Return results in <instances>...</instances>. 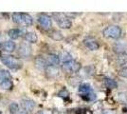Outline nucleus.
<instances>
[{
  "mask_svg": "<svg viewBox=\"0 0 127 114\" xmlns=\"http://www.w3.org/2000/svg\"><path fill=\"white\" fill-rule=\"evenodd\" d=\"M0 60L8 68L13 69V70H20L22 68V66H23V63H22L21 60L16 58L14 56H11V55H8V54L1 55Z\"/></svg>",
  "mask_w": 127,
  "mask_h": 114,
  "instance_id": "nucleus-1",
  "label": "nucleus"
},
{
  "mask_svg": "<svg viewBox=\"0 0 127 114\" xmlns=\"http://www.w3.org/2000/svg\"><path fill=\"white\" fill-rule=\"evenodd\" d=\"M53 17L55 18V21L61 29L67 30L72 26V22L70 18H68L67 14L65 13H53Z\"/></svg>",
  "mask_w": 127,
  "mask_h": 114,
  "instance_id": "nucleus-2",
  "label": "nucleus"
},
{
  "mask_svg": "<svg viewBox=\"0 0 127 114\" xmlns=\"http://www.w3.org/2000/svg\"><path fill=\"white\" fill-rule=\"evenodd\" d=\"M122 34V30L118 26H108L102 31V35L109 39H118Z\"/></svg>",
  "mask_w": 127,
  "mask_h": 114,
  "instance_id": "nucleus-3",
  "label": "nucleus"
},
{
  "mask_svg": "<svg viewBox=\"0 0 127 114\" xmlns=\"http://www.w3.org/2000/svg\"><path fill=\"white\" fill-rule=\"evenodd\" d=\"M62 69L66 72L74 73V72H78L81 70V64L76 62L75 60H71V61L66 62V63H63Z\"/></svg>",
  "mask_w": 127,
  "mask_h": 114,
  "instance_id": "nucleus-4",
  "label": "nucleus"
},
{
  "mask_svg": "<svg viewBox=\"0 0 127 114\" xmlns=\"http://www.w3.org/2000/svg\"><path fill=\"white\" fill-rule=\"evenodd\" d=\"M38 22L39 24L46 30H49L52 26V22L50 17L48 16L47 14H39L38 15Z\"/></svg>",
  "mask_w": 127,
  "mask_h": 114,
  "instance_id": "nucleus-5",
  "label": "nucleus"
},
{
  "mask_svg": "<svg viewBox=\"0 0 127 114\" xmlns=\"http://www.w3.org/2000/svg\"><path fill=\"white\" fill-rule=\"evenodd\" d=\"M32 47L29 44L22 43L18 48V54L22 57H28L32 54Z\"/></svg>",
  "mask_w": 127,
  "mask_h": 114,
  "instance_id": "nucleus-6",
  "label": "nucleus"
},
{
  "mask_svg": "<svg viewBox=\"0 0 127 114\" xmlns=\"http://www.w3.org/2000/svg\"><path fill=\"white\" fill-rule=\"evenodd\" d=\"M84 44L85 45V47L87 48L88 49L90 50H97V49H99V43H98V41L96 40L95 38L93 37H86L84 40Z\"/></svg>",
  "mask_w": 127,
  "mask_h": 114,
  "instance_id": "nucleus-7",
  "label": "nucleus"
},
{
  "mask_svg": "<svg viewBox=\"0 0 127 114\" xmlns=\"http://www.w3.org/2000/svg\"><path fill=\"white\" fill-rule=\"evenodd\" d=\"M21 106L24 110L32 111L35 108L36 104H35V102L33 100H31V99H23L21 101Z\"/></svg>",
  "mask_w": 127,
  "mask_h": 114,
  "instance_id": "nucleus-8",
  "label": "nucleus"
},
{
  "mask_svg": "<svg viewBox=\"0 0 127 114\" xmlns=\"http://www.w3.org/2000/svg\"><path fill=\"white\" fill-rule=\"evenodd\" d=\"M48 66V61L46 58H44L43 56H38L35 59V67L38 70H46L47 67Z\"/></svg>",
  "mask_w": 127,
  "mask_h": 114,
  "instance_id": "nucleus-9",
  "label": "nucleus"
},
{
  "mask_svg": "<svg viewBox=\"0 0 127 114\" xmlns=\"http://www.w3.org/2000/svg\"><path fill=\"white\" fill-rule=\"evenodd\" d=\"M46 73L48 77L50 78H55L59 75V69L56 66H50L48 65L46 69Z\"/></svg>",
  "mask_w": 127,
  "mask_h": 114,
  "instance_id": "nucleus-10",
  "label": "nucleus"
},
{
  "mask_svg": "<svg viewBox=\"0 0 127 114\" xmlns=\"http://www.w3.org/2000/svg\"><path fill=\"white\" fill-rule=\"evenodd\" d=\"M46 59L48 61V64H49L50 66H56L60 63V57L58 55L53 54V53L48 54Z\"/></svg>",
  "mask_w": 127,
  "mask_h": 114,
  "instance_id": "nucleus-11",
  "label": "nucleus"
},
{
  "mask_svg": "<svg viewBox=\"0 0 127 114\" xmlns=\"http://www.w3.org/2000/svg\"><path fill=\"white\" fill-rule=\"evenodd\" d=\"M79 92L82 93L83 95H86V94L92 93V87H91L89 84H86V83L81 84L79 86Z\"/></svg>",
  "mask_w": 127,
  "mask_h": 114,
  "instance_id": "nucleus-12",
  "label": "nucleus"
},
{
  "mask_svg": "<svg viewBox=\"0 0 127 114\" xmlns=\"http://www.w3.org/2000/svg\"><path fill=\"white\" fill-rule=\"evenodd\" d=\"M25 40L28 41V42H30V43H36L38 40V37H37V34L35 33H32V32H29V33H25Z\"/></svg>",
  "mask_w": 127,
  "mask_h": 114,
  "instance_id": "nucleus-13",
  "label": "nucleus"
},
{
  "mask_svg": "<svg viewBox=\"0 0 127 114\" xmlns=\"http://www.w3.org/2000/svg\"><path fill=\"white\" fill-rule=\"evenodd\" d=\"M16 48V45L15 43L13 42V41H6L5 43L3 44V49L6 50V51H8V52H12Z\"/></svg>",
  "mask_w": 127,
  "mask_h": 114,
  "instance_id": "nucleus-14",
  "label": "nucleus"
},
{
  "mask_svg": "<svg viewBox=\"0 0 127 114\" xmlns=\"http://www.w3.org/2000/svg\"><path fill=\"white\" fill-rule=\"evenodd\" d=\"M33 20L29 13H22V25L24 26H32Z\"/></svg>",
  "mask_w": 127,
  "mask_h": 114,
  "instance_id": "nucleus-15",
  "label": "nucleus"
},
{
  "mask_svg": "<svg viewBox=\"0 0 127 114\" xmlns=\"http://www.w3.org/2000/svg\"><path fill=\"white\" fill-rule=\"evenodd\" d=\"M59 57H60V61H62L63 63H66V62H69V61L73 60L71 54L69 52H67V51H62Z\"/></svg>",
  "mask_w": 127,
  "mask_h": 114,
  "instance_id": "nucleus-16",
  "label": "nucleus"
},
{
  "mask_svg": "<svg viewBox=\"0 0 127 114\" xmlns=\"http://www.w3.org/2000/svg\"><path fill=\"white\" fill-rule=\"evenodd\" d=\"M11 73L6 70H0V82L5 81V80H11Z\"/></svg>",
  "mask_w": 127,
  "mask_h": 114,
  "instance_id": "nucleus-17",
  "label": "nucleus"
},
{
  "mask_svg": "<svg viewBox=\"0 0 127 114\" xmlns=\"http://www.w3.org/2000/svg\"><path fill=\"white\" fill-rule=\"evenodd\" d=\"M20 35H21V31L18 30V29H11L9 31V36L13 40L20 37Z\"/></svg>",
  "mask_w": 127,
  "mask_h": 114,
  "instance_id": "nucleus-18",
  "label": "nucleus"
},
{
  "mask_svg": "<svg viewBox=\"0 0 127 114\" xmlns=\"http://www.w3.org/2000/svg\"><path fill=\"white\" fill-rule=\"evenodd\" d=\"M0 87L2 89L9 90L12 87V82H11V80H5V81L0 82Z\"/></svg>",
  "mask_w": 127,
  "mask_h": 114,
  "instance_id": "nucleus-19",
  "label": "nucleus"
},
{
  "mask_svg": "<svg viewBox=\"0 0 127 114\" xmlns=\"http://www.w3.org/2000/svg\"><path fill=\"white\" fill-rule=\"evenodd\" d=\"M104 84H105V86L108 88H116L117 86H118L115 80L109 79V78H106L105 80H104Z\"/></svg>",
  "mask_w": 127,
  "mask_h": 114,
  "instance_id": "nucleus-20",
  "label": "nucleus"
},
{
  "mask_svg": "<svg viewBox=\"0 0 127 114\" xmlns=\"http://www.w3.org/2000/svg\"><path fill=\"white\" fill-rule=\"evenodd\" d=\"M49 36L52 38L53 40H56V41H59V40H62L63 39V35L62 33L58 32V31H53L52 33L49 34Z\"/></svg>",
  "mask_w": 127,
  "mask_h": 114,
  "instance_id": "nucleus-21",
  "label": "nucleus"
},
{
  "mask_svg": "<svg viewBox=\"0 0 127 114\" xmlns=\"http://www.w3.org/2000/svg\"><path fill=\"white\" fill-rule=\"evenodd\" d=\"M9 109H10V112H11V114H16L21 109H20V107L18 106V104L12 103V104H11V105H10Z\"/></svg>",
  "mask_w": 127,
  "mask_h": 114,
  "instance_id": "nucleus-22",
  "label": "nucleus"
},
{
  "mask_svg": "<svg viewBox=\"0 0 127 114\" xmlns=\"http://www.w3.org/2000/svg\"><path fill=\"white\" fill-rule=\"evenodd\" d=\"M12 20L16 24H22V13L21 12H14L12 14Z\"/></svg>",
  "mask_w": 127,
  "mask_h": 114,
  "instance_id": "nucleus-23",
  "label": "nucleus"
},
{
  "mask_svg": "<svg viewBox=\"0 0 127 114\" xmlns=\"http://www.w3.org/2000/svg\"><path fill=\"white\" fill-rule=\"evenodd\" d=\"M82 97H83V99L87 100V101H92V100L96 99V95L93 93H89V94H86V95H82Z\"/></svg>",
  "mask_w": 127,
  "mask_h": 114,
  "instance_id": "nucleus-24",
  "label": "nucleus"
},
{
  "mask_svg": "<svg viewBox=\"0 0 127 114\" xmlns=\"http://www.w3.org/2000/svg\"><path fill=\"white\" fill-rule=\"evenodd\" d=\"M119 74L124 78H127V68H123L121 71H119Z\"/></svg>",
  "mask_w": 127,
  "mask_h": 114,
  "instance_id": "nucleus-25",
  "label": "nucleus"
},
{
  "mask_svg": "<svg viewBox=\"0 0 127 114\" xmlns=\"http://www.w3.org/2000/svg\"><path fill=\"white\" fill-rule=\"evenodd\" d=\"M37 114H51V111L50 110H47V109H44V110L39 111Z\"/></svg>",
  "mask_w": 127,
  "mask_h": 114,
  "instance_id": "nucleus-26",
  "label": "nucleus"
},
{
  "mask_svg": "<svg viewBox=\"0 0 127 114\" xmlns=\"http://www.w3.org/2000/svg\"><path fill=\"white\" fill-rule=\"evenodd\" d=\"M16 114H28V113H27L26 110H24V109H20V110H19Z\"/></svg>",
  "mask_w": 127,
  "mask_h": 114,
  "instance_id": "nucleus-27",
  "label": "nucleus"
},
{
  "mask_svg": "<svg viewBox=\"0 0 127 114\" xmlns=\"http://www.w3.org/2000/svg\"><path fill=\"white\" fill-rule=\"evenodd\" d=\"M101 114H112L110 111H104V112H102Z\"/></svg>",
  "mask_w": 127,
  "mask_h": 114,
  "instance_id": "nucleus-28",
  "label": "nucleus"
},
{
  "mask_svg": "<svg viewBox=\"0 0 127 114\" xmlns=\"http://www.w3.org/2000/svg\"><path fill=\"white\" fill-rule=\"evenodd\" d=\"M0 114H2V113H1V112H0Z\"/></svg>",
  "mask_w": 127,
  "mask_h": 114,
  "instance_id": "nucleus-29",
  "label": "nucleus"
}]
</instances>
